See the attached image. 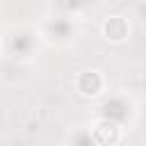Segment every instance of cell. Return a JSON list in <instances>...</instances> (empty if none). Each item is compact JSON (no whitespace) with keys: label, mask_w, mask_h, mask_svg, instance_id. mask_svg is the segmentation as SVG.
Returning <instances> with one entry per match:
<instances>
[{"label":"cell","mask_w":146,"mask_h":146,"mask_svg":"<svg viewBox=\"0 0 146 146\" xmlns=\"http://www.w3.org/2000/svg\"><path fill=\"white\" fill-rule=\"evenodd\" d=\"M105 36L112 41H123L128 36V23L123 16H112L110 21H105Z\"/></svg>","instance_id":"cell-1"}]
</instances>
